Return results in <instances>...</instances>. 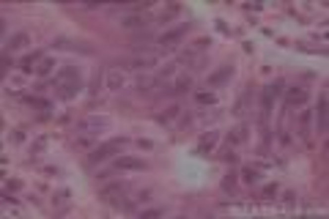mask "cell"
Instances as JSON below:
<instances>
[{"instance_id": "obj_1", "label": "cell", "mask_w": 329, "mask_h": 219, "mask_svg": "<svg viewBox=\"0 0 329 219\" xmlns=\"http://www.w3.org/2000/svg\"><path fill=\"white\" fill-rule=\"evenodd\" d=\"M55 85H58V96H60V99H74V96L82 90L80 69H74V66L60 69L58 77H55Z\"/></svg>"}, {"instance_id": "obj_2", "label": "cell", "mask_w": 329, "mask_h": 219, "mask_svg": "<svg viewBox=\"0 0 329 219\" xmlns=\"http://www.w3.org/2000/svg\"><path fill=\"white\" fill-rule=\"evenodd\" d=\"M126 137H115V140H110V142H102V145H96L94 151L88 154V162L91 165H99V162H105V159H110L115 151H123V145H126Z\"/></svg>"}, {"instance_id": "obj_3", "label": "cell", "mask_w": 329, "mask_h": 219, "mask_svg": "<svg viewBox=\"0 0 329 219\" xmlns=\"http://www.w3.org/2000/svg\"><path fill=\"white\" fill-rule=\"evenodd\" d=\"M110 126V118H105V115H88L85 121H80L77 124V131H82V137L85 134H99V129H107Z\"/></svg>"}, {"instance_id": "obj_4", "label": "cell", "mask_w": 329, "mask_h": 219, "mask_svg": "<svg viewBox=\"0 0 329 219\" xmlns=\"http://www.w3.org/2000/svg\"><path fill=\"white\" fill-rule=\"evenodd\" d=\"M282 88H285V83H282V80H274V83H269V85L264 88V115H269L272 99H277V96L282 93Z\"/></svg>"}, {"instance_id": "obj_5", "label": "cell", "mask_w": 329, "mask_h": 219, "mask_svg": "<svg viewBox=\"0 0 329 219\" xmlns=\"http://www.w3.org/2000/svg\"><path fill=\"white\" fill-rule=\"evenodd\" d=\"M307 88H302V85H294V88H288L285 90V104L288 107H294V104H305L307 101Z\"/></svg>"}, {"instance_id": "obj_6", "label": "cell", "mask_w": 329, "mask_h": 219, "mask_svg": "<svg viewBox=\"0 0 329 219\" xmlns=\"http://www.w3.org/2000/svg\"><path fill=\"white\" fill-rule=\"evenodd\" d=\"M189 25H192V22H184V25H178V28H173V30H167V33H162V36H159V44H162V47H170L173 42H178V39L187 33Z\"/></svg>"}, {"instance_id": "obj_7", "label": "cell", "mask_w": 329, "mask_h": 219, "mask_svg": "<svg viewBox=\"0 0 329 219\" xmlns=\"http://www.w3.org/2000/svg\"><path fill=\"white\" fill-rule=\"evenodd\" d=\"M112 167H115V170H146V162L135 159V156H118V159L112 162Z\"/></svg>"}, {"instance_id": "obj_8", "label": "cell", "mask_w": 329, "mask_h": 219, "mask_svg": "<svg viewBox=\"0 0 329 219\" xmlns=\"http://www.w3.org/2000/svg\"><path fill=\"white\" fill-rule=\"evenodd\" d=\"M316 131H327V96H318V107H316Z\"/></svg>"}, {"instance_id": "obj_9", "label": "cell", "mask_w": 329, "mask_h": 219, "mask_svg": "<svg viewBox=\"0 0 329 219\" xmlns=\"http://www.w3.org/2000/svg\"><path fill=\"white\" fill-rule=\"evenodd\" d=\"M123 192H126V181H112V184H107V186L99 189V197L112 200V195H123Z\"/></svg>"}, {"instance_id": "obj_10", "label": "cell", "mask_w": 329, "mask_h": 219, "mask_svg": "<svg viewBox=\"0 0 329 219\" xmlns=\"http://www.w3.org/2000/svg\"><path fill=\"white\" fill-rule=\"evenodd\" d=\"M151 66H157V55H140V58L129 60L126 69H151Z\"/></svg>"}, {"instance_id": "obj_11", "label": "cell", "mask_w": 329, "mask_h": 219, "mask_svg": "<svg viewBox=\"0 0 329 219\" xmlns=\"http://www.w3.org/2000/svg\"><path fill=\"white\" fill-rule=\"evenodd\" d=\"M36 63H41V52H39V49H36V52H28V55H25V58L19 60V69H22L25 74H28V71H33V69H36Z\"/></svg>"}, {"instance_id": "obj_12", "label": "cell", "mask_w": 329, "mask_h": 219, "mask_svg": "<svg viewBox=\"0 0 329 219\" xmlns=\"http://www.w3.org/2000/svg\"><path fill=\"white\" fill-rule=\"evenodd\" d=\"M25 44H28V33H14L11 39H6V55L19 49V47H25Z\"/></svg>"}, {"instance_id": "obj_13", "label": "cell", "mask_w": 329, "mask_h": 219, "mask_svg": "<svg viewBox=\"0 0 329 219\" xmlns=\"http://www.w3.org/2000/svg\"><path fill=\"white\" fill-rule=\"evenodd\" d=\"M148 25V19L146 17H140V14H129V17H123L121 19V28H146Z\"/></svg>"}, {"instance_id": "obj_14", "label": "cell", "mask_w": 329, "mask_h": 219, "mask_svg": "<svg viewBox=\"0 0 329 219\" xmlns=\"http://www.w3.org/2000/svg\"><path fill=\"white\" fill-rule=\"evenodd\" d=\"M228 77H233V66H222L217 74H212V77H209V85H222Z\"/></svg>"}, {"instance_id": "obj_15", "label": "cell", "mask_w": 329, "mask_h": 219, "mask_svg": "<svg viewBox=\"0 0 329 219\" xmlns=\"http://www.w3.org/2000/svg\"><path fill=\"white\" fill-rule=\"evenodd\" d=\"M107 88H110V90H121L123 88V74L118 69L107 71Z\"/></svg>"}, {"instance_id": "obj_16", "label": "cell", "mask_w": 329, "mask_h": 219, "mask_svg": "<svg viewBox=\"0 0 329 219\" xmlns=\"http://www.w3.org/2000/svg\"><path fill=\"white\" fill-rule=\"evenodd\" d=\"M217 131H206V134L203 137H200V145H198V154H206V148H209V151H212L214 148V142H217Z\"/></svg>"}, {"instance_id": "obj_17", "label": "cell", "mask_w": 329, "mask_h": 219, "mask_svg": "<svg viewBox=\"0 0 329 219\" xmlns=\"http://www.w3.org/2000/svg\"><path fill=\"white\" fill-rule=\"evenodd\" d=\"M157 83H159V77H148V74H146V77H140L135 83V88H137V93H151V88Z\"/></svg>"}, {"instance_id": "obj_18", "label": "cell", "mask_w": 329, "mask_h": 219, "mask_svg": "<svg viewBox=\"0 0 329 219\" xmlns=\"http://www.w3.org/2000/svg\"><path fill=\"white\" fill-rule=\"evenodd\" d=\"M241 178H244V184H258L261 181V170L258 167H241Z\"/></svg>"}, {"instance_id": "obj_19", "label": "cell", "mask_w": 329, "mask_h": 219, "mask_svg": "<svg viewBox=\"0 0 329 219\" xmlns=\"http://www.w3.org/2000/svg\"><path fill=\"white\" fill-rule=\"evenodd\" d=\"M189 88H192V77H187V74H184V77H178L176 83H173V96H178V93H187Z\"/></svg>"}, {"instance_id": "obj_20", "label": "cell", "mask_w": 329, "mask_h": 219, "mask_svg": "<svg viewBox=\"0 0 329 219\" xmlns=\"http://www.w3.org/2000/svg\"><path fill=\"white\" fill-rule=\"evenodd\" d=\"M53 69H55V60L53 58H41V63L36 66V74H39V77H47Z\"/></svg>"}, {"instance_id": "obj_21", "label": "cell", "mask_w": 329, "mask_h": 219, "mask_svg": "<svg viewBox=\"0 0 329 219\" xmlns=\"http://www.w3.org/2000/svg\"><path fill=\"white\" fill-rule=\"evenodd\" d=\"M178 113H181V107H178V104H173V107H167V110H164L162 115H157V121H159V124H167V121H173Z\"/></svg>"}, {"instance_id": "obj_22", "label": "cell", "mask_w": 329, "mask_h": 219, "mask_svg": "<svg viewBox=\"0 0 329 219\" xmlns=\"http://www.w3.org/2000/svg\"><path fill=\"white\" fill-rule=\"evenodd\" d=\"M25 104L28 107H41V110H50V107H53L47 99H39V96H25Z\"/></svg>"}, {"instance_id": "obj_23", "label": "cell", "mask_w": 329, "mask_h": 219, "mask_svg": "<svg viewBox=\"0 0 329 219\" xmlns=\"http://www.w3.org/2000/svg\"><path fill=\"white\" fill-rule=\"evenodd\" d=\"M195 99H198V104H217V96L212 93V90H209V93H195Z\"/></svg>"}, {"instance_id": "obj_24", "label": "cell", "mask_w": 329, "mask_h": 219, "mask_svg": "<svg viewBox=\"0 0 329 219\" xmlns=\"http://www.w3.org/2000/svg\"><path fill=\"white\" fill-rule=\"evenodd\" d=\"M162 214H164V208H148V211L140 214V217L143 219H154V217H162Z\"/></svg>"}, {"instance_id": "obj_25", "label": "cell", "mask_w": 329, "mask_h": 219, "mask_svg": "<svg viewBox=\"0 0 329 219\" xmlns=\"http://www.w3.org/2000/svg\"><path fill=\"white\" fill-rule=\"evenodd\" d=\"M277 192H280V186H277V184H266L261 195H264V197H272V195H277Z\"/></svg>"}, {"instance_id": "obj_26", "label": "cell", "mask_w": 329, "mask_h": 219, "mask_svg": "<svg viewBox=\"0 0 329 219\" xmlns=\"http://www.w3.org/2000/svg\"><path fill=\"white\" fill-rule=\"evenodd\" d=\"M236 186V173H228V178L222 181V189H233Z\"/></svg>"}, {"instance_id": "obj_27", "label": "cell", "mask_w": 329, "mask_h": 219, "mask_svg": "<svg viewBox=\"0 0 329 219\" xmlns=\"http://www.w3.org/2000/svg\"><path fill=\"white\" fill-rule=\"evenodd\" d=\"M206 47H212V39H198L195 42V49H206Z\"/></svg>"}, {"instance_id": "obj_28", "label": "cell", "mask_w": 329, "mask_h": 219, "mask_svg": "<svg viewBox=\"0 0 329 219\" xmlns=\"http://www.w3.org/2000/svg\"><path fill=\"white\" fill-rule=\"evenodd\" d=\"M8 66H11V60H8V55H3V66H0V74H3V77H6Z\"/></svg>"}, {"instance_id": "obj_29", "label": "cell", "mask_w": 329, "mask_h": 219, "mask_svg": "<svg viewBox=\"0 0 329 219\" xmlns=\"http://www.w3.org/2000/svg\"><path fill=\"white\" fill-rule=\"evenodd\" d=\"M137 145H140V148H146V151H151V148H154V142H151V140H140Z\"/></svg>"}, {"instance_id": "obj_30", "label": "cell", "mask_w": 329, "mask_h": 219, "mask_svg": "<svg viewBox=\"0 0 329 219\" xmlns=\"http://www.w3.org/2000/svg\"><path fill=\"white\" fill-rule=\"evenodd\" d=\"M66 197H69V192H60V195H58V197H53V203H63V200H66Z\"/></svg>"}]
</instances>
